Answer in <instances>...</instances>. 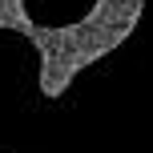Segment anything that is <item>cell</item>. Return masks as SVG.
<instances>
[{
  "mask_svg": "<svg viewBox=\"0 0 153 153\" xmlns=\"http://www.w3.org/2000/svg\"><path fill=\"white\" fill-rule=\"evenodd\" d=\"M137 12H141V0H105L93 24H97L101 32H109V36H121V32L137 20Z\"/></svg>",
  "mask_w": 153,
  "mask_h": 153,
  "instance_id": "6da1fadb",
  "label": "cell"
}]
</instances>
